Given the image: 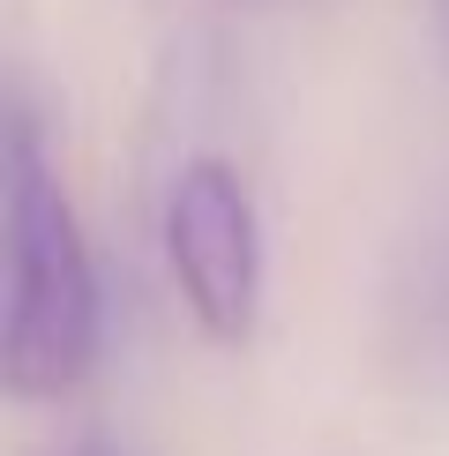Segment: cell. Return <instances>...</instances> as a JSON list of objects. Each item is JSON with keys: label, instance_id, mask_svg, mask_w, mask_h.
Here are the masks:
<instances>
[{"label": "cell", "instance_id": "4", "mask_svg": "<svg viewBox=\"0 0 449 456\" xmlns=\"http://www.w3.org/2000/svg\"><path fill=\"white\" fill-rule=\"evenodd\" d=\"M435 30H442V45H449V0H435Z\"/></svg>", "mask_w": 449, "mask_h": 456}, {"label": "cell", "instance_id": "2", "mask_svg": "<svg viewBox=\"0 0 449 456\" xmlns=\"http://www.w3.org/2000/svg\"><path fill=\"white\" fill-rule=\"evenodd\" d=\"M165 270L210 345H248L262 307V232L248 187L224 158L180 165L165 195Z\"/></svg>", "mask_w": 449, "mask_h": 456}, {"label": "cell", "instance_id": "3", "mask_svg": "<svg viewBox=\"0 0 449 456\" xmlns=\"http://www.w3.org/2000/svg\"><path fill=\"white\" fill-rule=\"evenodd\" d=\"M61 456H127V449H112V442H75V449H61Z\"/></svg>", "mask_w": 449, "mask_h": 456}, {"label": "cell", "instance_id": "1", "mask_svg": "<svg viewBox=\"0 0 449 456\" xmlns=\"http://www.w3.org/2000/svg\"><path fill=\"white\" fill-rule=\"evenodd\" d=\"M98 270L75 232L68 187L45 165L30 105L0 127V382L23 404L83 389L98 367Z\"/></svg>", "mask_w": 449, "mask_h": 456}]
</instances>
